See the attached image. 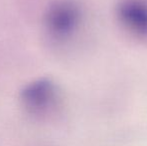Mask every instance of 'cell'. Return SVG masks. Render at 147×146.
<instances>
[{"mask_svg":"<svg viewBox=\"0 0 147 146\" xmlns=\"http://www.w3.org/2000/svg\"><path fill=\"white\" fill-rule=\"evenodd\" d=\"M121 22L139 36L147 37V3L142 0H125L118 7Z\"/></svg>","mask_w":147,"mask_h":146,"instance_id":"obj_3","label":"cell"},{"mask_svg":"<svg viewBox=\"0 0 147 146\" xmlns=\"http://www.w3.org/2000/svg\"><path fill=\"white\" fill-rule=\"evenodd\" d=\"M57 88L51 80L37 79L23 88L21 102L25 109L36 116H43L52 110L57 101Z\"/></svg>","mask_w":147,"mask_h":146,"instance_id":"obj_2","label":"cell"},{"mask_svg":"<svg viewBox=\"0 0 147 146\" xmlns=\"http://www.w3.org/2000/svg\"><path fill=\"white\" fill-rule=\"evenodd\" d=\"M81 11L73 0H57L50 5L45 15V25L49 35L55 40H65L77 30Z\"/></svg>","mask_w":147,"mask_h":146,"instance_id":"obj_1","label":"cell"}]
</instances>
